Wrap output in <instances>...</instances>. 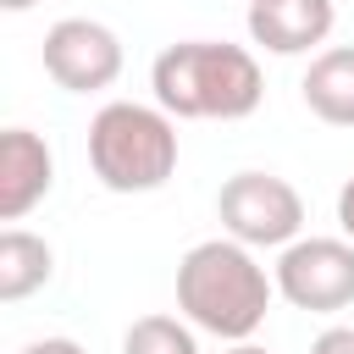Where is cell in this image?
<instances>
[{"mask_svg":"<svg viewBox=\"0 0 354 354\" xmlns=\"http://www.w3.org/2000/svg\"><path fill=\"white\" fill-rule=\"evenodd\" d=\"M277 277L238 238H205L177 260V315L221 343H249L271 315Z\"/></svg>","mask_w":354,"mask_h":354,"instance_id":"6da1fadb","label":"cell"},{"mask_svg":"<svg viewBox=\"0 0 354 354\" xmlns=\"http://www.w3.org/2000/svg\"><path fill=\"white\" fill-rule=\"evenodd\" d=\"M155 105L177 122H243L266 100V77L254 50L227 39H183L166 44L149 66Z\"/></svg>","mask_w":354,"mask_h":354,"instance_id":"7a4b0ae2","label":"cell"},{"mask_svg":"<svg viewBox=\"0 0 354 354\" xmlns=\"http://www.w3.org/2000/svg\"><path fill=\"white\" fill-rule=\"evenodd\" d=\"M88 166L111 194H155L177 171V116L138 100H105L88 122Z\"/></svg>","mask_w":354,"mask_h":354,"instance_id":"3957f363","label":"cell"},{"mask_svg":"<svg viewBox=\"0 0 354 354\" xmlns=\"http://www.w3.org/2000/svg\"><path fill=\"white\" fill-rule=\"evenodd\" d=\"M216 221L249 249H288L304 238V199L277 171H232L216 194Z\"/></svg>","mask_w":354,"mask_h":354,"instance_id":"277c9868","label":"cell"},{"mask_svg":"<svg viewBox=\"0 0 354 354\" xmlns=\"http://www.w3.org/2000/svg\"><path fill=\"white\" fill-rule=\"evenodd\" d=\"M271 277L293 310L337 315L354 304V238H293Z\"/></svg>","mask_w":354,"mask_h":354,"instance_id":"5b68a950","label":"cell"},{"mask_svg":"<svg viewBox=\"0 0 354 354\" xmlns=\"http://www.w3.org/2000/svg\"><path fill=\"white\" fill-rule=\"evenodd\" d=\"M44 72L66 94H100L122 77V39L94 17H61L44 33Z\"/></svg>","mask_w":354,"mask_h":354,"instance_id":"8992f818","label":"cell"},{"mask_svg":"<svg viewBox=\"0 0 354 354\" xmlns=\"http://www.w3.org/2000/svg\"><path fill=\"white\" fill-rule=\"evenodd\" d=\"M337 11L332 0H249L243 11V28L260 50L271 55H310L326 44Z\"/></svg>","mask_w":354,"mask_h":354,"instance_id":"52a82bcc","label":"cell"},{"mask_svg":"<svg viewBox=\"0 0 354 354\" xmlns=\"http://www.w3.org/2000/svg\"><path fill=\"white\" fill-rule=\"evenodd\" d=\"M55 188V155L33 127L0 133V221H22Z\"/></svg>","mask_w":354,"mask_h":354,"instance_id":"ba28073f","label":"cell"},{"mask_svg":"<svg viewBox=\"0 0 354 354\" xmlns=\"http://www.w3.org/2000/svg\"><path fill=\"white\" fill-rule=\"evenodd\" d=\"M304 105L326 127H354V44H332L310 55V72L299 83Z\"/></svg>","mask_w":354,"mask_h":354,"instance_id":"9c48e42d","label":"cell"},{"mask_svg":"<svg viewBox=\"0 0 354 354\" xmlns=\"http://www.w3.org/2000/svg\"><path fill=\"white\" fill-rule=\"evenodd\" d=\"M50 277H55V249L39 232H28V227H6L0 232V299L6 304H22Z\"/></svg>","mask_w":354,"mask_h":354,"instance_id":"30bf717a","label":"cell"},{"mask_svg":"<svg viewBox=\"0 0 354 354\" xmlns=\"http://www.w3.org/2000/svg\"><path fill=\"white\" fill-rule=\"evenodd\" d=\"M122 354H199V326L183 315H138L122 332Z\"/></svg>","mask_w":354,"mask_h":354,"instance_id":"8fae6325","label":"cell"},{"mask_svg":"<svg viewBox=\"0 0 354 354\" xmlns=\"http://www.w3.org/2000/svg\"><path fill=\"white\" fill-rule=\"evenodd\" d=\"M310 354H354V326H326V332H315V343H310Z\"/></svg>","mask_w":354,"mask_h":354,"instance_id":"7c38bea8","label":"cell"},{"mask_svg":"<svg viewBox=\"0 0 354 354\" xmlns=\"http://www.w3.org/2000/svg\"><path fill=\"white\" fill-rule=\"evenodd\" d=\"M17 354H88L77 337H39V343H28V348H17Z\"/></svg>","mask_w":354,"mask_h":354,"instance_id":"4fadbf2b","label":"cell"},{"mask_svg":"<svg viewBox=\"0 0 354 354\" xmlns=\"http://www.w3.org/2000/svg\"><path fill=\"white\" fill-rule=\"evenodd\" d=\"M337 227H343V238H354V177L337 188Z\"/></svg>","mask_w":354,"mask_h":354,"instance_id":"5bb4252c","label":"cell"},{"mask_svg":"<svg viewBox=\"0 0 354 354\" xmlns=\"http://www.w3.org/2000/svg\"><path fill=\"white\" fill-rule=\"evenodd\" d=\"M221 354H271V348H260V343H227Z\"/></svg>","mask_w":354,"mask_h":354,"instance_id":"9a60e30c","label":"cell"},{"mask_svg":"<svg viewBox=\"0 0 354 354\" xmlns=\"http://www.w3.org/2000/svg\"><path fill=\"white\" fill-rule=\"evenodd\" d=\"M6 11H28V6H39V0H0Z\"/></svg>","mask_w":354,"mask_h":354,"instance_id":"2e32d148","label":"cell"}]
</instances>
